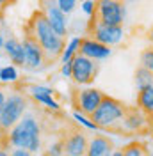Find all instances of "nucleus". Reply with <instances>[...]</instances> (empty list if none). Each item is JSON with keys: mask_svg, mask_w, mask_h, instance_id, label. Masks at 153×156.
<instances>
[{"mask_svg": "<svg viewBox=\"0 0 153 156\" xmlns=\"http://www.w3.org/2000/svg\"><path fill=\"white\" fill-rule=\"evenodd\" d=\"M148 156H153V153H148Z\"/></svg>", "mask_w": 153, "mask_h": 156, "instance_id": "c9c22d12", "label": "nucleus"}, {"mask_svg": "<svg viewBox=\"0 0 153 156\" xmlns=\"http://www.w3.org/2000/svg\"><path fill=\"white\" fill-rule=\"evenodd\" d=\"M80 11H82L86 16L93 18L95 12H96V2H93V0H82V4H80Z\"/></svg>", "mask_w": 153, "mask_h": 156, "instance_id": "a878e982", "label": "nucleus"}, {"mask_svg": "<svg viewBox=\"0 0 153 156\" xmlns=\"http://www.w3.org/2000/svg\"><path fill=\"white\" fill-rule=\"evenodd\" d=\"M126 110L128 108L125 107L119 99L105 96L102 99L100 107L91 114V119L102 129H118L119 131V126H121V121H123Z\"/></svg>", "mask_w": 153, "mask_h": 156, "instance_id": "7ed1b4c3", "label": "nucleus"}, {"mask_svg": "<svg viewBox=\"0 0 153 156\" xmlns=\"http://www.w3.org/2000/svg\"><path fill=\"white\" fill-rule=\"evenodd\" d=\"M89 36L112 48L121 44V41L125 39V29L123 25H107L93 20V23L89 25Z\"/></svg>", "mask_w": 153, "mask_h": 156, "instance_id": "423d86ee", "label": "nucleus"}, {"mask_svg": "<svg viewBox=\"0 0 153 156\" xmlns=\"http://www.w3.org/2000/svg\"><path fill=\"white\" fill-rule=\"evenodd\" d=\"M29 34H32L38 39V43L41 44V48L45 51L47 62H52L55 58H61L62 51L66 48V41L62 36H59L54 30V27L50 25L47 14L45 12H36L32 20H30V30Z\"/></svg>", "mask_w": 153, "mask_h": 156, "instance_id": "f257e3e1", "label": "nucleus"}, {"mask_svg": "<svg viewBox=\"0 0 153 156\" xmlns=\"http://www.w3.org/2000/svg\"><path fill=\"white\" fill-rule=\"evenodd\" d=\"M7 144L11 147L29 149L38 153L41 149V124L32 114H27L20 119L7 131Z\"/></svg>", "mask_w": 153, "mask_h": 156, "instance_id": "f03ea898", "label": "nucleus"}, {"mask_svg": "<svg viewBox=\"0 0 153 156\" xmlns=\"http://www.w3.org/2000/svg\"><path fill=\"white\" fill-rule=\"evenodd\" d=\"M38 105L41 107L48 108V110H52V112H61V103H59L57 99H55V94H29Z\"/></svg>", "mask_w": 153, "mask_h": 156, "instance_id": "6ab92c4d", "label": "nucleus"}, {"mask_svg": "<svg viewBox=\"0 0 153 156\" xmlns=\"http://www.w3.org/2000/svg\"><path fill=\"white\" fill-rule=\"evenodd\" d=\"M0 156H11L9 151H6V149H0Z\"/></svg>", "mask_w": 153, "mask_h": 156, "instance_id": "473e14b6", "label": "nucleus"}, {"mask_svg": "<svg viewBox=\"0 0 153 156\" xmlns=\"http://www.w3.org/2000/svg\"><path fill=\"white\" fill-rule=\"evenodd\" d=\"M114 151V144L107 135H95L89 138V147H87L86 156H112Z\"/></svg>", "mask_w": 153, "mask_h": 156, "instance_id": "4468645a", "label": "nucleus"}, {"mask_svg": "<svg viewBox=\"0 0 153 156\" xmlns=\"http://www.w3.org/2000/svg\"><path fill=\"white\" fill-rule=\"evenodd\" d=\"M39 156H47V154H39Z\"/></svg>", "mask_w": 153, "mask_h": 156, "instance_id": "e433bc0d", "label": "nucleus"}, {"mask_svg": "<svg viewBox=\"0 0 153 156\" xmlns=\"http://www.w3.org/2000/svg\"><path fill=\"white\" fill-rule=\"evenodd\" d=\"M9 154L11 156H34V153L29 151V149H21V147H11Z\"/></svg>", "mask_w": 153, "mask_h": 156, "instance_id": "bb28decb", "label": "nucleus"}, {"mask_svg": "<svg viewBox=\"0 0 153 156\" xmlns=\"http://www.w3.org/2000/svg\"><path fill=\"white\" fill-rule=\"evenodd\" d=\"M123 156H148V149L141 142H130L123 147Z\"/></svg>", "mask_w": 153, "mask_h": 156, "instance_id": "4be33fe9", "label": "nucleus"}, {"mask_svg": "<svg viewBox=\"0 0 153 156\" xmlns=\"http://www.w3.org/2000/svg\"><path fill=\"white\" fill-rule=\"evenodd\" d=\"M112 156H123V149H116L112 153Z\"/></svg>", "mask_w": 153, "mask_h": 156, "instance_id": "2f4dec72", "label": "nucleus"}, {"mask_svg": "<svg viewBox=\"0 0 153 156\" xmlns=\"http://www.w3.org/2000/svg\"><path fill=\"white\" fill-rule=\"evenodd\" d=\"M55 4H57L59 7L66 12V14H71V12L76 9L78 0H55Z\"/></svg>", "mask_w": 153, "mask_h": 156, "instance_id": "393cba45", "label": "nucleus"}, {"mask_svg": "<svg viewBox=\"0 0 153 156\" xmlns=\"http://www.w3.org/2000/svg\"><path fill=\"white\" fill-rule=\"evenodd\" d=\"M11 0H0V9H2V7H4V5H7V4H9Z\"/></svg>", "mask_w": 153, "mask_h": 156, "instance_id": "72a5a7b5", "label": "nucleus"}, {"mask_svg": "<svg viewBox=\"0 0 153 156\" xmlns=\"http://www.w3.org/2000/svg\"><path fill=\"white\" fill-rule=\"evenodd\" d=\"M29 107V99L23 92H11L7 94V101L4 105V110L0 114V133L7 135L11 128L25 115Z\"/></svg>", "mask_w": 153, "mask_h": 156, "instance_id": "20e7f679", "label": "nucleus"}, {"mask_svg": "<svg viewBox=\"0 0 153 156\" xmlns=\"http://www.w3.org/2000/svg\"><path fill=\"white\" fill-rule=\"evenodd\" d=\"M148 41L151 43V46H153V27L150 30H148Z\"/></svg>", "mask_w": 153, "mask_h": 156, "instance_id": "7c9ffc66", "label": "nucleus"}, {"mask_svg": "<svg viewBox=\"0 0 153 156\" xmlns=\"http://www.w3.org/2000/svg\"><path fill=\"white\" fill-rule=\"evenodd\" d=\"M71 66H73L71 80L76 85H89V83H93V80L98 75V60H93L82 53L73 57Z\"/></svg>", "mask_w": 153, "mask_h": 156, "instance_id": "0eeeda50", "label": "nucleus"}, {"mask_svg": "<svg viewBox=\"0 0 153 156\" xmlns=\"http://www.w3.org/2000/svg\"><path fill=\"white\" fill-rule=\"evenodd\" d=\"M103 98H105V94L102 90H98V89H93V87L80 89L73 96V105H75V110L91 117V114L100 107Z\"/></svg>", "mask_w": 153, "mask_h": 156, "instance_id": "6e6552de", "label": "nucleus"}, {"mask_svg": "<svg viewBox=\"0 0 153 156\" xmlns=\"http://www.w3.org/2000/svg\"><path fill=\"white\" fill-rule=\"evenodd\" d=\"M139 64H141L143 68L153 71V46H148V48H144L143 51H141V55H139Z\"/></svg>", "mask_w": 153, "mask_h": 156, "instance_id": "5701e85b", "label": "nucleus"}, {"mask_svg": "<svg viewBox=\"0 0 153 156\" xmlns=\"http://www.w3.org/2000/svg\"><path fill=\"white\" fill-rule=\"evenodd\" d=\"M80 53L100 62V60H105V58H109L112 55V48L103 44V43H100V41H96V39H93V37H82Z\"/></svg>", "mask_w": 153, "mask_h": 156, "instance_id": "f8f14e48", "label": "nucleus"}, {"mask_svg": "<svg viewBox=\"0 0 153 156\" xmlns=\"http://www.w3.org/2000/svg\"><path fill=\"white\" fill-rule=\"evenodd\" d=\"M134 80H135V87H137V90L146 89V87H151L153 85V71L143 68V66H139V68L135 69Z\"/></svg>", "mask_w": 153, "mask_h": 156, "instance_id": "f3484780", "label": "nucleus"}, {"mask_svg": "<svg viewBox=\"0 0 153 156\" xmlns=\"http://www.w3.org/2000/svg\"><path fill=\"white\" fill-rule=\"evenodd\" d=\"M137 107L150 119H153V85L137 90Z\"/></svg>", "mask_w": 153, "mask_h": 156, "instance_id": "dca6fc26", "label": "nucleus"}, {"mask_svg": "<svg viewBox=\"0 0 153 156\" xmlns=\"http://www.w3.org/2000/svg\"><path fill=\"white\" fill-rule=\"evenodd\" d=\"M150 126V117L144 114L141 108H128L125 114L119 131H126V133H143Z\"/></svg>", "mask_w": 153, "mask_h": 156, "instance_id": "9d476101", "label": "nucleus"}, {"mask_svg": "<svg viewBox=\"0 0 153 156\" xmlns=\"http://www.w3.org/2000/svg\"><path fill=\"white\" fill-rule=\"evenodd\" d=\"M89 138L84 131H73L64 140V156H86Z\"/></svg>", "mask_w": 153, "mask_h": 156, "instance_id": "ddd939ff", "label": "nucleus"}, {"mask_svg": "<svg viewBox=\"0 0 153 156\" xmlns=\"http://www.w3.org/2000/svg\"><path fill=\"white\" fill-rule=\"evenodd\" d=\"M18 69L14 64H9V66H4L0 68V82L2 83H16L18 82Z\"/></svg>", "mask_w": 153, "mask_h": 156, "instance_id": "412c9836", "label": "nucleus"}, {"mask_svg": "<svg viewBox=\"0 0 153 156\" xmlns=\"http://www.w3.org/2000/svg\"><path fill=\"white\" fill-rule=\"evenodd\" d=\"M21 43H23V50H25V64H23V68L29 69V71L41 69L47 64V57H45V51L41 48V44L38 43V39L32 34H27Z\"/></svg>", "mask_w": 153, "mask_h": 156, "instance_id": "1a4fd4ad", "label": "nucleus"}, {"mask_svg": "<svg viewBox=\"0 0 153 156\" xmlns=\"http://www.w3.org/2000/svg\"><path fill=\"white\" fill-rule=\"evenodd\" d=\"M121 2H125V4H128V2H137V0H121Z\"/></svg>", "mask_w": 153, "mask_h": 156, "instance_id": "f704fd0d", "label": "nucleus"}, {"mask_svg": "<svg viewBox=\"0 0 153 156\" xmlns=\"http://www.w3.org/2000/svg\"><path fill=\"white\" fill-rule=\"evenodd\" d=\"M4 44H6V36L0 32V50H4Z\"/></svg>", "mask_w": 153, "mask_h": 156, "instance_id": "c756f323", "label": "nucleus"}, {"mask_svg": "<svg viewBox=\"0 0 153 156\" xmlns=\"http://www.w3.org/2000/svg\"><path fill=\"white\" fill-rule=\"evenodd\" d=\"M71 73H73V66H71V62H64L62 66H61V75L64 78H71Z\"/></svg>", "mask_w": 153, "mask_h": 156, "instance_id": "cd10ccee", "label": "nucleus"}, {"mask_svg": "<svg viewBox=\"0 0 153 156\" xmlns=\"http://www.w3.org/2000/svg\"><path fill=\"white\" fill-rule=\"evenodd\" d=\"M73 119H75L76 122L84 128V129H87V131H95V133H98V131L102 129L98 124H95V122H93V119H91V117L86 115V114H82V112H78V110H75V112H73Z\"/></svg>", "mask_w": 153, "mask_h": 156, "instance_id": "aec40b11", "label": "nucleus"}, {"mask_svg": "<svg viewBox=\"0 0 153 156\" xmlns=\"http://www.w3.org/2000/svg\"><path fill=\"white\" fill-rule=\"evenodd\" d=\"M43 12L47 14V18L50 21V25L54 27V30L57 32L59 36L66 37L68 36V14L55 4V0H47Z\"/></svg>", "mask_w": 153, "mask_h": 156, "instance_id": "9b49d317", "label": "nucleus"}, {"mask_svg": "<svg viewBox=\"0 0 153 156\" xmlns=\"http://www.w3.org/2000/svg\"><path fill=\"white\" fill-rule=\"evenodd\" d=\"M93 18L107 25H123L126 18V5L121 0H98Z\"/></svg>", "mask_w": 153, "mask_h": 156, "instance_id": "39448f33", "label": "nucleus"}, {"mask_svg": "<svg viewBox=\"0 0 153 156\" xmlns=\"http://www.w3.org/2000/svg\"><path fill=\"white\" fill-rule=\"evenodd\" d=\"M80 43H82V37H78V36H75V37H71L68 41L66 48H64L62 55H61V62H62V64H64V62H71L73 57L80 53Z\"/></svg>", "mask_w": 153, "mask_h": 156, "instance_id": "a211bd4d", "label": "nucleus"}, {"mask_svg": "<svg viewBox=\"0 0 153 156\" xmlns=\"http://www.w3.org/2000/svg\"><path fill=\"white\" fill-rule=\"evenodd\" d=\"M47 156H64V140H57L54 144H50L48 149L45 151Z\"/></svg>", "mask_w": 153, "mask_h": 156, "instance_id": "b1692460", "label": "nucleus"}, {"mask_svg": "<svg viewBox=\"0 0 153 156\" xmlns=\"http://www.w3.org/2000/svg\"><path fill=\"white\" fill-rule=\"evenodd\" d=\"M4 51H6L7 58L11 60V64L23 68V64H25V50H23V43L20 39H16V37L6 39Z\"/></svg>", "mask_w": 153, "mask_h": 156, "instance_id": "2eb2a0df", "label": "nucleus"}, {"mask_svg": "<svg viewBox=\"0 0 153 156\" xmlns=\"http://www.w3.org/2000/svg\"><path fill=\"white\" fill-rule=\"evenodd\" d=\"M6 101H7V94H6V90H4V89L0 87V114H2V110H4Z\"/></svg>", "mask_w": 153, "mask_h": 156, "instance_id": "c85d7f7f", "label": "nucleus"}, {"mask_svg": "<svg viewBox=\"0 0 153 156\" xmlns=\"http://www.w3.org/2000/svg\"><path fill=\"white\" fill-rule=\"evenodd\" d=\"M93 2H98V0H93Z\"/></svg>", "mask_w": 153, "mask_h": 156, "instance_id": "4c0bfd02", "label": "nucleus"}]
</instances>
